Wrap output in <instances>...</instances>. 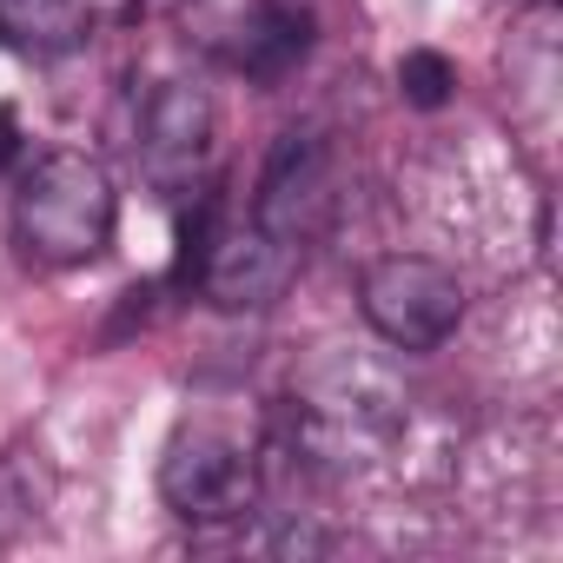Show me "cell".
I'll return each mask as SVG.
<instances>
[{
  "instance_id": "obj_1",
  "label": "cell",
  "mask_w": 563,
  "mask_h": 563,
  "mask_svg": "<svg viewBox=\"0 0 563 563\" xmlns=\"http://www.w3.org/2000/svg\"><path fill=\"white\" fill-rule=\"evenodd\" d=\"M398 424H405V398L385 385L378 365L325 358L286 405V451L299 464L345 471V464L378 457Z\"/></svg>"
},
{
  "instance_id": "obj_2",
  "label": "cell",
  "mask_w": 563,
  "mask_h": 563,
  "mask_svg": "<svg viewBox=\"0 0 563 563\" xmlns=\"http://www.w3.org/2000/svg\"><path fill=\"white\" fill-rule=\"evenodd\" d=\"M120 219L113 173L93 153H47L14 192V239L34 265H87L107 252Z\"/></svg>"
},
{
  "instance_id": "obj_3",
  "label": "cell",
  "mask_w": 563,
  "mask_h": 563,
  "mask_svg": "<svg viewBox=\"0 0 563 563\" xmlns=\"http://www.w3.org/2000/svg\"><path fill=\"white\" fill-rule=\"evenodd\" d=\"M358 312L398 352H438L464 325V278L424 252H385L358 272Z\"/></svg>"
},
{
  "instance_id": "obj_4",
  "label": "cell",
  "mask_w": 563,
  "mask_h": 563,
  "mask_svg": "<svg viewBox=\"0 0 563 563\" xmlns=\"http://www.w3.org/2000/svg\"><path fill=\"white\" fill-rule=\"evenodd\" d=\"M258 490H265V471L245 438H232L225 424L173 431L159 457V497L179 523H239L258 510Z\"/></svg>"
},
{
  "instance_id": "obj_5",
  "label": "cell",
  "mask_w": 563,
  "mask_h": 563,
  "mask_svg": "<svg viewBox=\"0 0 563 563\" xmlns=\"http://www.w3.org/2000/svg\"><path fill=\"white\" fill-rule=\"evenodd\" d=\"M332 140L319 126H292V133H278L265 166H258V192H252V225L272 232L278 245H292L306 252L325 225H332Z\"/></svg>"
},
{
  "instance_id": "obj_6",
  "label": "cell",
  "mask_w": 563,
  "mask_h": 563,
  "mask_svg": "<svg viewBox=\"0 0 563 563\" xmlns=\"http://www.w3.org/2000/svg\"><path fill=\"white\" fill-rule=\"evenodd\" d=\"M140 173L159 186V192H192L199 186V166L212 153V100L186 80H166L146 93L140 107Z\"/></svg>"
},
{
  "instance_id": "obj_7",
  "label": "cell",
  "mask_w": 563,
  "mask_h": 563,
  "mask_svg": "<svg viewBox=\"0 0 563 563\" xmlns=\"http://www.w3.org/2000/svg\"><path fill=\"white\" fill-rule=\"evenodd\" d=\"M299 258H306V252L278 245V239L258 232L252 219H225L192 286H199L212 306H225V312H265V306L299 278Z\"/></svg>"
},
{
  "instance_id": "obj_8",
  "label": "cell",
  "mask_w": 563,
  "mask_h": 563,
  "mask_svg": "<svg viewBox=\"0 0 563 563\" xmlns=\"http://www.w3.org/2000/svg\"><path fill=\"white\" fill-rule=\"evenodd\" d=\"M312 34H319V21H312V8L306 0H252V14L232 27V41H225V60L245 74V80H258V87H278L306 54H312Z\"/></svg>"
},
{
  "instance_id": "obj_9",
  "label": "cell",
  "mask_w": 563,
  "mask_h": 563,
  "mask_svg": "<svg viewBox=\"0 0 563 563\" xmlns=\"http://www.w3.org/2000/svg\"><path fill=\"white\" fill-rule=\"evenodd\" d=\"M0 41L34 60L80 54L93 41V0H0Z\"/></svg>"
},
{
  "instance_id": "obj_10",
  "label": "cell",
  "mask_w": 563,
  "mask_h": 563,
  "mask_svg": "<svg viewBox=\"0 0 563 563\" xmlns=\"http://www.w3.org/2000/svg\"><path fill=\"white\" fill-rule=\"evenodd\" d=\"M451 93H457V67H451L438 47H411V54L398 60V100H405V107L438 113V107H451Z\"/></svg>"
},
{
  "instance_id": "obj_11",
  "label": "cell",
  "mask_w": 563,
  "mask_h": 563,
  "mask_svg": "<svg viewBox=\"0 0 563 563\" xmlns=\"http://www.w3.org/2000/svg\"><path fill=\"white\" fill-rule=\"evenodd\" d=\"M14 159H21V120H14V107H0V173Z\"/></svg>"
}]
</instances>
